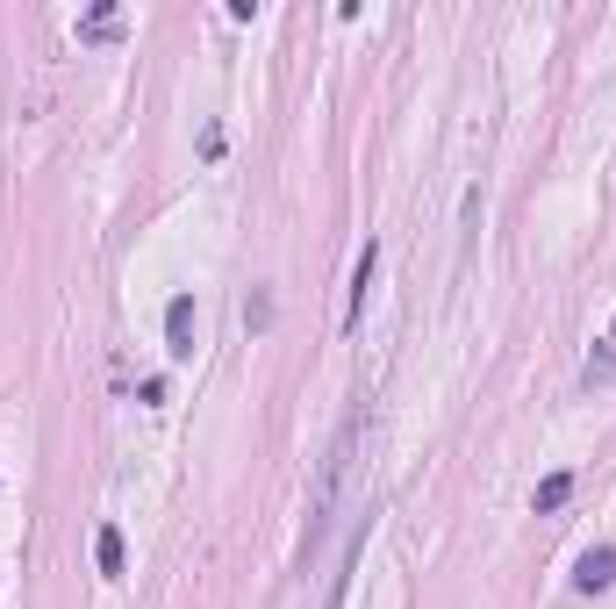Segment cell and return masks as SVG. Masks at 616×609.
Segmentation results:
<instances>
[{"mask_svg": "<svg viewBox=\"0 0 616 609\" xmlns=\"http://www.w3.org/2000/svg\"><path fill=\"white\" fill-rule=\"evenodd\" d=\"M94 559H101V574H108V581H122V531H115V524H101Z\"/></svg>", "mask_w": 616, "mask_h": 609, "instance_id": "7", "label": "cell"}, {"mask_svg": "<svg viewBox=\"0 0 616 609\" xmlns=\"http://www.w3.org/2000/svg\"><path fill=\"white\" fill-rule=\"evenodd\" d=\"M595 380H616V323H609V337H602V352L588 359V387Z\"/></svg>", "mask_w": 616, "mask_h": 609, "instance_id": "8", "label": "cell"}, {"mask_svg": "<svg viewBox=\"0 0 616 609\" xmlns=\"http://www.w3.org/2000/svg\"><path fill=\"white\" fill-rule=\"evenodd\" d=\"M373 266H380V244L366 237L359 266H351V309H344V330H359V316H366V287H373Z\"/></svg>", "mask_w": 616, "mask_h": 609, "instance_id": "4", "label": "cell"}, {"mask_svg": "<svg viewBox=\"0 0 616 609\" xmlns=\"http://www.w3.org/2000/svg\"><path fill=\"white\" fill-rule=\"evenodd\" d=\"M566 502H574V473H545L538 495H531V509H538V516H552V509H566Z\"/></svg>", "mask_w": 616, "mask_h": 609, "instance_id": "5", "label": "cell"}, {"mask_svg": "<svg viewBox=\"0 0 616 609\" xmlns=\"http://www.w3.org/2000/svg\"><path fill=\"white\" fill-rule=\"evenodd\" d=\"M574 588H581V595H602V588H616V545H588V552H581Z\"/></svg>", "mask_w": 616, "mask_h": 609, "instance_id": "3", "label": "cell"}, {"mask_svg": "<svg viewBox=\"0 0 616 609\" xmlns=\"http://www.w3.org/2000/svg\"><path fill=\"white\" fill-rule=\"evenodd\" d=\"M115 29H122V8H115V0H101V8L79 15V36H86V43H108Z\"/></svg>", "mask_w": 616, "mask_h": 609, "instance_id": "6", "label": "cell"}, {"mask_svg": "<svg viewBox=\"0 0 616 609\" xmlns=\"http://www.w3.org/2000/svg\"><path fill=\"white\" fill-rule=\"evenodd\" d=\"M165 352L172 359H194V294H172L165 301Z\"/></svg>", "mask_w": 616, "mask_h": 609, "instance_id": "2", "label": "cell"}, {"mask_svg": "<svg viewBox=\"0 0 616 609\" xmlns=\"http://www.w3.org/2000/svg\"><path fill=\"white\" fill-rule=\"evenodd\" d=\"M351 445H359V416H344L337 445H330V459L316 473V495H308V552L301 559H316L323 538H330V524H337V495H344V473H351Z\"/></svg>", "mask_w": 616, "mask_h": 609, "instance_id": "1", "label": "cell"}]
</instances>
